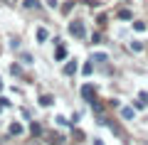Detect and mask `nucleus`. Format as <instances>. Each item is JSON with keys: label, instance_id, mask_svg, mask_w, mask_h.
Returning a JSON list of instances; mask_svg holds the SVG:
<instances>
[{"label": "nucleus", "instance_id": "0eeeda50", "mask_svg": "<svg viewBox=\"0 0 148 145\" xmlns=\"http://www.w3.org/2000/svg\"><path fill=\"white\" fill-rule=\"evenodd\" d=\"M54 57H57V59H64V57H67V49H64V47H57V54H54Z\"/></svg>", "mask_w": 148, "mask_h": 145}, {"label": "nucleus", "instance_id": "4468645a", "mask_svg": "<svg viewBox=\"0 0 148 145\" xmlns=\"http://www.w3.org/2000/svg\"><path fill=\"white\" fill-rule=\"evenodd\" d=\"M94 145H104V143H101V140H96V143H94Z\"/></svg>", "mask_w": 148, "mask_h": 145}, {"label": "nucleus", "instance_id": "20e7f679", "mask_svg": "<svg viewBox=\"0 0 148 145\" xmlns=\"http://www.w3.org/2000/svg\"><path fill=\"white\" fill-rule=\"evenodd\" d=\"M74 71H77V64H74V62H69L67 67H64V74L69 76V74H74Z\"/></svg>", "mask_w": 148, "mask_h": 145}, {"label": "nucleus", "instance_id": "1a4fd4ad", "mask_svg": "<svg viewBox=\"0 0 148 145\" xmlns=\"http://www.w3.org/2000/svg\"><path fill=\"white\" fill-rule=\"evenodd\" d=\"M119 17H121V20H131V12H128V10H121V12H119Z\"/></svg>", "mask_w": 148, "mask_h": 145}, {"label": "nucleus", "instance_id": "423d86ee", "mask_svg": "<svg viewBox=\"0 0 148 145\" xmlns=\"http://www.w3.org/2000/svg\"><path fill=\"white\" fill-rule=\"evenodd\" d=\"M37 39H40V42L47 39V30H42V27H40V30H37Z\"/></svg>", "mask_w": 148, "mask_h": 145}, {"label": "nucleus", "instance_id": "9b49d317", "mask_svg": "<svg viewBox=\"0 0 148 145\" xmlns=\"http://www.w3.org/2000/svg\"><path fill=\"white\" fill-rule=\"evenodd\" d=\"M30 130H32V133H35V135H37V133H42V128H40V125H37V123H32V125H30Z\"/></svg>", "mask_w": 148, "mask_h": 145}, {"label": "nucleus", "instance_id": "f257e3e1", "mask_svg": "<svg viewBox=\"0 0 148 145\" xmlns=\"http://www.w3.org/2000/svg\"><path fill=\"white\" fill-rule=\"evenodd\" d=\"M69 32H72L74 37H84V25H82V22H72V25H69Z\"/></svg>", "mask_w": 148, "mask_h": 145}, {"label": "nucleus", "instance_id": "39448f33", "mask_svg": "<svg viewBox=\"0 0 148 145\" xmlns=\"http://www.w3.org/2000/svg\"><path fill=\"white\" fill-rule=\"evenodd\" d=\"M10 133H12V135H20V133H22V125H20V123H12V125H10Z\"/></svg>", "mask_w": 148, "mask_h": 145}, {"label": "nucleus", "instance_id": "2eb2a0df", "mask_svg": "<svg viewBox=\"0 0 148 145\" xmlns=\"http://www.w3.org/2000/svg\"><path fill=\"white\" fill-rule=\"evenodd\" d=\"M0 111H3V103H0Z\"/></svg>", "mask_w": 148, "mask_h": 145}, {"label": "nucleus", "instance_id": "7ed1b4c3", "mask_svg": "<svg viewBox=\"0 0 148 145\" xmlns=\"http://www.w3.org/2000/svg\"><path fill=\"white\" fill-rule=\"evenodd\" d=\"M121 116H123L126 120H131V118H133L136 113H133V108H128V106H126V108H121Z\"/></svg>", "mask_w": 148, "mask_h": 145}, {"label": "nucleus", "instance_id": "f03ea898", "mask_svg": "<svg viewBox=\"0 0 148 145\" xmlns=\"http://www.w3.org/2000/svg\"><path fill=\"white\" fill-rule=\"evenodd\" d=\"M82 96H84L86 101H94V88H91L89 84H84V86H82Z\"/></svg>", "mask_w": 148, "mask_h": 145}, {"label": "nucleus", "instance_id": "ddd939ff", "mask_svg": "<svg viewBox=\"0 0 148 145\" xmlns=\"http://www.w3.org/2000/svg\"><path fill=\"white\" fill-rule=\"evenodd\" d=\"M94 59H96V62H106V54L99 52V54H94Z\"/></svg>", "mask_w": 148, "mask_h": 145}, {"label": "nucleus", "instance_id": "f8f14e48", "mask_svg": "<svg viewBox=\"0 0 148 145\" xmlns=\"http://www.w3.org/2000/svg\"><path fill=\"white\" fill-rule=\"evenodd\" d=\"M133 27H136L138 32H143V30H146V25H143V22H133Z\"/></svg>", "mask_w": 148, "mask_h": 145}, {"label": "nucleus", "instance_id": "9d476101", "mask_svg": "<svg viewBox=\"0 0 148 145\" xmlns=\"http://www.w3.org/2000/svg\"><path fill=\"white\" fill-rule=\"evenodd\" d=\"M40 103H42V106H49V103H52V96H42V99H40Z\"/></svg>", "mask_w": 148, "mask_h": 145}, {"label": "nucleus", "instance_id": "6e6552de", "mask_svg": "<svg viewBox=\"0 0 148 145\" xmlns=\"http://www.w3.org/2000/svg\"><path fill=\"white\" fill-rule=\"evenodd\" d=\"M22 5H25V7H37V5H40V0H25Z\"/></svg>", "mask_w": 148, "mask_h": 145}]
</instances>
